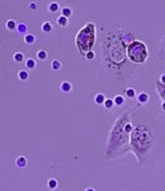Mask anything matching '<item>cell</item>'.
Wrapping results in <instances>:
<instances>
[{
    "instance_id": "cell-6",
    "label": "cell",
    "mask_w": 165,
    "mask_h": 191,
    "mask_svg": "<svg viewBox=\"0 0 165 191\" xmlns=\"http://www.w3.org/2000/svg\"><path fill=\"white\" fill-rule=\"evenodd\" d=\"M156 58L160 62H165V33L159 41L156 50Z\"/></svg>"
},
{
    "instance_id": "cell-19",
    "label": "cell",
    "mask_w": 165,
    "mask_h": 191,
    "mask_svg": "<svg viewBox=\"0 0 165 191\" xmlns=\"http://www.w3.org/2000/svg\"><path fill=\"white\" fill-rule=\"evenodd\" d=\"M59 186L58 181L54 178H50L47 181V188L50 190H55Z\"/></svg>"
},
{
    "instance_id": "cell-26",
    "label": "cell",
    "mask_w": 165,
    "mask_h": 191,
    "mask_svg": "<svg viewBox=\"0 0 165 191\" xmlns=\"http://www.w3.org/2000/svg\"><path fill=\"white\" fill-rule=\"evenodd\" d=\"M104 108H106V110H112L113 109V108L115 107V104H114V100L112 98H106V100H105L103 104Z\"/></svg>"
},
{
    "instance_id": "cell-4",
    "label": "cell",
    "mask_w": 165,
    "mask_h": 191,
    "mask_svg": "<svg viewBox=\"0 0 165 191\" xmlns=\"http://www.w3.org/2000/svg\"><path fill=\"white\" fill-rule=\"evenodd\" d=\"M97 41V27L94 22H87L77 32L75 44L79 53L84 56L88 51H91Z\"/></svg>"
},
{
    "instance_id": "cell-27",
    "label": "cell",
    "mask_w": 165,
    "mask_h": 191,
    "mask_svg": "<svg viewBox=\"0 0 165 191\" xmlns=\"http://www.w3.org/2000/svg\"><path fill=\"white\" fill-rule=\"evenodd\" d=\"M36 57L40 61H45L48 58V53L46 52L45 50H39V51H37L36 53Z\"/></svg>"
},
{
    "instance_id": "cell-20",
    "label": "cell",
    "mask_w": 165,
    "mask_h": 191,
    "mask_svg": "<svg viewBox=\"0 0 165 191\" xmlns=\"http://www.w3.org/2000/svg\"><path fill=\"white\" fill-rule=\"evenodd\" d=\"M28 25H26L25 23H19L18 25V27H17V32H18L21 35H26L28 34Z\"/></svg>"
},
{
    "instance_id": "cell-10",
    "label": "cell",
    "mask_w": 165,
    "mask_h": 191,
    "mask_svg": "<svg viewBox=\"0 0 165 191\" xmlns=\"http://www.w3.org/2000/svg\"><path fill=\"white\" fill-rule=\"evenodd\" d=\"M135 40V37L131 32H123L122 34V41L125 46L127 47Z\"/></svg>"
},
{
    "instance_id": "cell-31",
    "label": "cell",
    "mask_w": 165,
    "mask_h": 191,
    "mask_svg": "<svg viewBox=\"0 0 165 191\" xmlns=\"http://www.w3.org/2000/svg\"><path fill=\"white\" fill-rule=\"evenodd\" d=\"M159 81H160V82H161L162 84H164L165 85V73H163V74H160Z\"/></svg>"
},
{
    "instance_id": "cell-17",
    "label": "cell",
    "mask_w": 165,
    "mask_h": 191,
    "mask_svg": "<svg viewBox=\"0 0 165 191\" xmlns=\"http://www.w3.org/2000/svg\"><path fill=\"white\" fill-rule=\"evenodd\" d=\"M24 41L26 45H34L36 41V36L34 34L28 33L24 36Z\"/></svg>"
},
{
    "instance_id": "cell-22",
    "label": "cell",
    "mask_w": 165,
    "mask_h": 191,
    "mask_svg": "<svg viewBox=\"0 0 165 191\" xmlns=\"http://www.w3.org/2000/svg\"><path fill=\"white\" fill-rule=\"evenodd\" d=\"M25 67L29 70H33L35 67H36V62L34 58H28L25 60Z\"/></svg>"
},
{
    "instance_id": "cell-12",
    "label": "cell",
    "mask_w": 165,
    "mask_h": 191,
    "mask_svg": "<svg viewBox=\"0 0 165 191\" xmlns=\"http://www.w3.org/2000/svg\"><path fill=\"white\" fill-rule=\"evenodd\" d=\"M113 100H114L115 106L118 107V108L123 107L125 104V103H126V100H125L124 96L122 95H116L113 98Z\"/></svg>"
},
{
    "instance_id": "cell-25",
    "label": "cell",
    "mask_w": 165,
    "mask_h": 191,
    "mask_svg": "<svg viewBox=\"0 0 165 191\" xmlns=\"http://www.w3.org/2000/svg\"><path fill=\"white\" fill-rule=\"evenodd\" d=\"M17 27H18V24H17L16 21L14 20H8V21L6 22V29L10 31H14L15 29H17Z\"/></svg>"
},
{
    "instance_id": "cell-28",
    "label": "cell",
    "mask_w": 165,
    "mask_h": 191,
    "mask_svg": "<svg viewBox=\"0 0 165 191\" xmlns=\"http://www.w3.org/2000/svg\"><path fill=\"white\" fill-rule=\"evenodd\" d=\"M50 66L51 69L53 70L54 71H59L60 70L62 69V62H60L59 60H58V59H54V60L51 62Z\"/></svg>"
},
{
    "instance_id": "cell-11",
    "label": "cell",
    "mask_w": 165,
    "mask_h": 191,
    "mask_svg": "<svg viewBox=\"0 0 165 191\" xmlns=\"http://www.w3.org/2000/svg\"><path fill=\"white\" fill-rule=\"evenodd\" d=\"M15 165L18 168L21 169H25L28 166V159L24 156H20L15 159Z\"/></svg>"
},
{
    "instance_id": "cell-5",
    "label": "cell",
    "mask_w": 165,
    "mask_h": 191,
    "mask_svg": "<svg viewBox=\"0 0 165 191\" xmlns=\"http://www.w3.org/2000/svg\"><path fill=\"white\" fill-rule=\"evenodd\" d=\"M127 56L131 63L142 65L149 58V50L144 42L135 40L127 48Z\"/></svg>"
},
{
    "instance_id": "cell-18",
    "label": "cell",
    "mask_w": 165,
    "mask_h": 191,
    "mask_svg": "<svg viewBox=\"0 0 165 191\" xmlns=\"http://www.w3.org/2000/svg\"><path fill=\"white\" fill-rule=\"evenodd\" d=\"M106 100L105 94L102 93V92H99L95 95V98H94V101L96 104L98 105H102Z\"/></svg>"
},
{
    "instance_id": "cell-2",
    "label": "cell",
    "mask_w": 165,
    "mask_h": 191,
    "mask_svg": "<svg viewBox=\"0 0 165 191\" xmlns=\"http://www.w3.org/2000/svg\"><path fill=\"white\" fill-rule=\"evenodd\" d=\"M131 119V110H127L115 120L106 143V160L118 159L130 152L131 134L125 129V124Z\"/></svg>"
},
{
    "instance_id": "cell-32",
    "label": "cell",
    "mask_w": 165,
    "mask_h": 191,
    "mask_svg": "<svg viewBox=\"0 0 165 191\" xmlns=\"http://www.w3.org/2000/svg\"><path fill=\"white\" fill-rule=\"evenodd\" d=\"M160 107H161V109L163 110V112H165V102H163V101H162Z\"/></svg>"
},
{
    "instance_id": "cell-13",
    "label": "cell",
    "mask_w": 165,
    "mask_h": 191,
    "mask_svg": "<svg viewBox=\"0 0 165 191\" xmlns=\"http://www.w3.org/2000/svg\"><path fill=\"white\" fill-rule=\"evenodd\" d=\"M72 14H73V11L69 6H64L61 9V15L65 17V18H69L71 16H72Z\"/></svg>"
},
{
    "instance_id": "cell-29",
    "label": "cell",
    "mask_w": 165,
    "mask_h": 191,
    "mask_svg": "<svg viewBox=\"0 0 165 191\" xmlns=\"http://www.w3.org/2000/svg\"><path fill=\"white\" fill-rule=\"evenodd\" d=\"M95 56H96V54H95V52L94 51H88V52H87L86 54H85L84 57L85 58H86L87 60H90L91 61L93 60V59H95Z\"/></svg>"
},
{
    "instance_id": "cell-15",
    "label": "cell",
    "mask_w": 165,
    "mask_h": 191,
    "mask_svg": "<svg viewBox=\"0 0 165 191\" xmlns=\"http://www.w3.org/2000/svg\"><path fill=\"white\" fill-rule=\"evenodd\" d=\"M56 22L59 27H61V28H65V27H67L68 25H69V18H65V17L62 16V15H60V16L57 18Z\"/></svg>"
},
{
    "instance_id": "cell-14",
    "label": "cell",
    "mask_w": 165,
    "mask_h": 191,
    "mask_svg": "<svg viewBox=\"0 0 165 191\" xmlns=\"http://www.w3.org/2000/svg\"><path fill=\"white\" fill-rule=\"evenodd\" d=\"M54 30L53 25L50 21H45L41 25V31L44 33H49Z\"/></svg>"
},
{
    "instance_id": "cell-16",
    "label": "cell",
    "mask_w": 165,
    "mask_h": 191,
    "mask_svg": "<svg viewBox=\"0 0 165 191\" xmlns=\"http://www.w3.org/2000/svg\"><path fill=\"white\" fill-rule=\"evenodd\" d=\"M124 95L127 99H135L136 98V96H137V93H136V90L134 88H127L126 89L124 90Z\"/></svg>"
},
{
    "instance_id": "cell-9",
    "label": "cell",
    "mask_w": 165,
    "mask_h": 191,
    "mask_svg": "<svg viewBox=\"0 0 165 191\" xmlns=\"http://www.w3.org/2000/svg\"><path fill=\"white\" fill-rule=\"evenodd\" d=\"M72 89H73L72 84L69 81H64L60 85V90L64 94L70 93V92H72Z\"/></svg>"
},
{
    "instance_id": "cell-21",
    "label": "cell",
    "mask_w": 165,
    "mask_h": 191,
    "mask_svg": "<svg viewBox=\"0 0 165 191\" xmlns=\"http://www.w3.org/2000/svg\"><path fill=\"white\" fill-rule=\"evenodd\" d=\"M60 10V5L57 2H52L47 6V11L51 14H56Z\"/></svg>"
},
{
    "instance_id": "cell-23",
    "label": "cell",
    "mask_w": 165,
    "mask_h": 191,
    "mask_svg": "<svg viewBox=\"0 0 165 191\" xmlns=\"http://www.w3.org/2000/svg\"><path fill=\"white\" fill-rule=\"evenodd\" d=\"M18 78L21 82H27L29 79V73L25 70H21L18 74Z\"/></svg>"
},
{
    "instance_id": "cell-30",
    "label": "cell",
    "mask_w": 165,
    "mask_h": 191,
    "mask_svg": "<svg viewBox=\"0 0 165 191\" xmlns=\"http://www.w3.org/2000/svg\"><path fill=\"white\" fill-rule=\"evenodd\" d=\"M28 8H29L31 11H35L37 9V4L35 2H31L28 4Z\"/></svg>"
},
{
    "instance_id": "cell-33",
    "label": "cell",
    "mask_w": 165,
    "mask_h": 191,
    "mask_svg": "<svg viewBox=\"0 0 165 191\" xmlns=\"http://www.w3.org/2000/svg\"><path fill=\"white\" fill-rule=\"evenodd\" d=\"M89 190L95 191V189H94V188H92V187H87V188H86V189H85V191H89Z\"/></svg>"
},
{
    "instance_id": "cell-1",
    "label": "cell",
    "mask_w": 165,
    "mask_h": 191,
    "mask_svg": "<svg viewBox=\"0 0 165 191\" xmlns=\"http://www.w3.org/2000/svg\"><path fill=\"white\" fill-rule=\"evenodd\" d=\"M121 29L109 27L101 31L99 51L105 70L116 79H125L131 74L136 66L127 56V48L122 41Z\"/></svg>"
},
{
    "instance_id": "cell-24",
    "label": "cell",
    "mask_w": 165,
    "mask_h": 191,
    "mask_svg": "<svg viewBox=\"0 0 165 191\" xmlns=\"http://www.w3.org/2000/svg\"><path fill=\"white\" fill-rule=\"evenodd\" d=\"M13 59L16 63H21L25 61V55L22 52L18 51L13 55Z\"/></svg>"
},
{
    "instance_id": "cell-3",
    "label": "cell",
    "mask_w": 165,
    "mask_h": 191,
    "mask_svg": "<svg viewBox=\"0 0 165 191\" xmlns=\"http://www.w3.org/2000/svg\"><path fill=\"white\" fill-rule=\"evenodd\" d=\"M156 133L144 123L134 126L130 137V152L135 156L139 164L146 163L149 155L158 145Z\"/></svg>"
},
{
    "instance_id": "cell-7",
    "label": "cell",
    "mask_w": 165,
    "mask_h": 191,
    "mask_svg": "<svg viewBox=\"0 0 165 191\" xmlns=\"http://www.w3.org/2000/svg\"><path fill=\"white\" fill-rule=\"evenodd\" d=\"M150 96H149V93L145 91H142V92H139L136 96V100L140 105H146L149 103Z\"/></svg>"
},
{
    "instance_id": "cell-8",
    "label": "cell",
    "mask_w": 165,
    "mask_h": 191,
    "mask_svg": "<svg viewBox=\"0 0 165 191\" xmlns=\"http://www.w3.org/2000/svg\"><path fill=\"white\" fill-rule=\"evenodd\" d=\"M155 89H156L157 95L163 102H165V85L160 82V81L155 82Z\"/></svg>"
}]
</instances>
